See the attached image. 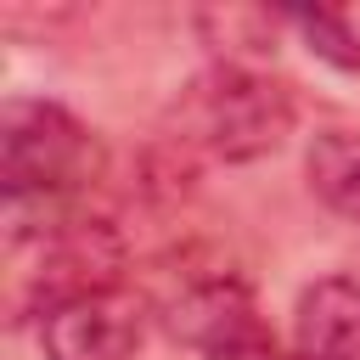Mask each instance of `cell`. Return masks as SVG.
I'll return each mask as SVG.
<instances>
[{
    "instance_id": "cell-6",
    "label": "cell",
    "mask_w": 360,
    "mask_h": 360,
    "mask_svg": "<svg viewBox=\"0 0 360 360\" xmlns=\"http://www.w3.org/2000/svg\"><path fill=\"white\" fill-rule=\"evenodd\" d=\"M304 174L332 214L360 225V129H321L309 141Z\"/></svg>"
},
{
    "instance_id": "cell-4",
    "label": "cell",
    "mask_w": 360,
    "mask_h": 360,
    "mask_svg": "<svg viewBox=\"0 0 360 360\" xmlns=\"http://www.w3.org/2000/svg\"><path fill=\"white\" fill-rule=\"evenodd\" d=\"M292 360H360V281L321 276L292 309Z\"/></svg>"
},
{
    "instance_id": "cell-2",
    "label": "cell",
    "mask_w": 360,
    "mask_h": 360,
    "mask_svg": "<svg viewBox=\"0 0 360 360\" xmlns=\"http://www.w3.org/2000/svg\"><path fill=\"white\" fill-rule=\"evenodd\" d=\"M101 174V141L56 101H6L0 186L6 202H68Z\"/></svg>"
},
{
    "instance_id": "cell-7",
    "label": "cell",
    "mask_w": 360,
    "mask_h": 360,
    "mask_svg": "<svg viewBox=\"0 0 360 360\" xmlns=\"http://www.w3.org/2000/svg\"><path fill=\"white\" fill-rule=\"evenodd\" d=\"M321 62L360 73V6H304V11H281Z\"/></svg>"
},
{
    "instance_id": "cell-3",
    "label": "cell",
    "mask_w": 360,
    "mask_h": 360,
    "mask_svg": "<svg viewBox=\"0 0 360 360\" xmlns=\"http://www.w3.org/2000/svg\"><path fill=\"white\" fill-rule=\"evenodd\" d=\"M146 332V304L124 287L68 298L39 315L45 360H129Z\"/></svg>"
},
{
    "instance_id": "cell-5",
    "label": "cell",
    "mask_w": 360,
    "mask_h": 360,
    "mask_svg": "<svg viewBox=\"0 0 360 360\" xmlns=\"http://www.w3.org/2000/svg\"><path fill=\"white\" fill-rule=\"evenodd\" d=\"M169 326H174V338L208 349V360L225 354V349H236V343H248V338L259 332L253 298H248V287L231 281V276H214V281L186 287V298H174V309H169Z\"/></svg>"
},
{
    "instance_id": "cell-8",
    "label": "cell",
    "mask_w": 360,
    "mask_h": 360,
    "mask_svg": "<svg viewBox=\"0 0 360 360\" xmlns=\"http://www.w3.org/2000/svg\"><path fill=\"white\" fill-rule=\"evenodd\" d=\"M214 360H281V354H276V343H270L264 332H253L248 343H236V349H225V354H214Z\"/></svg>"
},
{
    "instance_id": "cell-1",
    "label": "cell",
    "mask_w": 360,
    "mask_h": 360,
    "mask_svg": "<svg viewBox=\"0 0 360 360\" xmlns=\"http://www.w3.org/2000/svg\"><path fill=\"white\" fill-rule=\"evenodd\" d=\"M180 135L225 163H253L292 135V96L259 68L219 62L180 96Z\"/></svg>"
}]
</instances>
